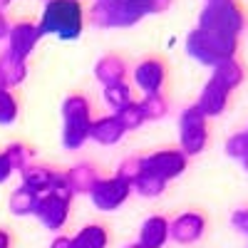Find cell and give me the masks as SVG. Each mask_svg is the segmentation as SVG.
I'll use <instances>...</instances> for the list:
<instances>
[{
  "label": "cell",
  "mask_w": 248,
  "mask_h": 248,
  "mask_svg": "<svg viewBox=\"0 0 248 248\" xmlns=\"http://www.w3.org/2000/svg\"><path fill=\"white\" fill-rule=\"evenodd\" d=\"M174 0H92L87 23L97 30H124L134 28L149 15H161Z\"/></svg>",
  "instance_id": "cell-1"
},
{
  "label": "cell",
  "mask_w": 248,
  "mask_h": 248,
  "mask_svg": "<svg viewBox=\"0 0 248 248\" xmlns=\"http://www.w3.org/2000/svg\"><path fill=\"white\" fill-rule=\"evenodd\" d=\"M87 25V10L82 8V0H52L43 5L37 20L40 35H55L62 43H75L82 37Z\"/></svg>",
  "instance_id": "cell-2"
},
{
  "label": "cell",
  "mask_w": 248,
  "mask_h": 248,
  "mask_svg": "<svg viewBox=\"0 0 248 248\" xmlns=\"http://www.w3.org/2000/svg\"><path fill=\"white\" fill-rule=\"evenodd\" d=\"M184 50L191 60H196L199 65L216 67V65H221V62L236 57L238 37L194 28V30H189V35H186V40H184Z\"/></svg>",
  "instance_id": "cell-3"
},
{
  "label": "cell",
  "mask_w": 248,
  "mask_h": 248,
  "mask_svg": "<svg viewBox=\"0 0 248 248\" xmlns=\"http://www.w3.org/2000/svg\"><path fill=\"white\" fill-rule=\"evenodd\" d=\"M62 132L60 141L62 149L67 152H79L90 141V129H92V105L85 94H67L62 99Z\"/></svg>",
  "instance_id": "cell-4"
},
{
  "label": "cell",
  "mask_w": 248,
  "mask_h": 248,
  "mask_svg": "<svg viewBox=\"0 0 248 248\" xmlns=\"http://www.w3.org/2000/svg\"><path fill=\"white\" fill-rule=\"evenodd\" d=\"M196 28L238 37L246 30V15L238 0H203Z\"/></svg>",
  "instance_id": "cell-5"
},
{
  "label": "cell",
  "mask_w": 248,
  "mask_h": 248,
  "mask_svg": "<svg viewBox=\"0 0 248 248\" xmlns=\"http://www.w3.org/2000/svg\"><path fill=\"white\" fill-rule=\"evenodd\" d=\"M209 147V119H206L196 105L184 107L179 114V149L186 156H199Z\"/></svg>",
  "instance_id": "cell-6"
},
{
  "label": "cell",
  "mask_w": 248,
  "mask_h": 248,
  "mask_svg": "<svg viewBox=\"0 0 248 248\" xmlns=\"http://www.w3.org/2000/svg\"><path fill=\"white\" fill-rule=\"evenodd\" d=\"M132 184H127L124 179H119L117 174L112 176H99V181L94 184V189L90 191V201L97 211L102 214H112L117 209H122L124 203L132 196Z\"/></svg>",
  "instance_id": "cell-7"
},
{
  "label": "cell",
  "mask_w": 248,
  "mask_h": 248,
  "mask_svg": "<svg viewBox=\"0 0 248 248\" xmlns=\"http://www.w3.org/2000/svg\"><path fill=\"white\" fill-rule=\"evenodd\" d=\"M189 169V156L181 149H159L141 156V171H147L161 181H174Z\"/></svg>",
  "instance_id": "cell-8"
},
{
  "label": "cell",
  "mask_w": 248,
  "mask_h": 248,
  "mask_svg": "<svg viewBox=\"0 0 248 248\" xmlns=\"http://www.w3.org/2000/svg\"><path fill=\"white\" fill-rule=\"evenodd\" d=\"M70 209H72V201L60 196L55 191H47L43 196H37V203H35V218L45 226L47 231H55L60 233L62 229L67 226L70 221Z\"/></svg>",
  "instance_id": "cell-9"
},
{
  "label": "cell",
  "mask_w": 248,
  "mask_h": 248,
  "mask_svg": "<svg viewBox=\"0 0 248 248\" xmlns=\"http://www.w3.org/2000/svg\"><path fill=\"white\" fill-rule=\"evenodd\" d=\"M206 233V216L199 211H184L169 221V241L179 246H191Z\"/></svg>",
  "instance_id": "cell-10"
},
{
  "label": "cell",
  "mask_w": 248,
  "mask_h": 248,
  "mask_svg": "<svg viewBox=\"0 0 248 248\" xmlns=\"http://www.w3.org/2000/svg\"><path fill=\"white\" fill-rule=\"evenodd\" d=\"M132 82L144 94H156V92L164 90V82H167V65H164L159 57L141 60L132 70Z\"/></svg>",
  "instance_id": "cell-11"
},
{
  "label": "cell",
  "mask_w": 248,
  "mask_h": 248,
  "mask_svg": "<svg viewBox=\"0 0 248 248\" xmlns=\"http://www.w3.org/2000/svg\"><path fill=\"white\" fill-rule=\"evenodd\" d=\"M40 40H43V35H40V30H37V23H32V20H20V23L10 25V32H8V40H5L8 43L5 50H10L20 60H28L35 52Z\"/></svg>",
  "instance_id": "cell-12"
},
{
  "label": "cell",
  "mask_w": 248,
  "mask_h": 248,
  "mask_svg": "<svg viewBox=\"0 0 248 248\" xmlns=\"http://www.w3.org/2000/svg\"><path fill=\"white\" fill-rule=\"evenodd\" d=\"M229 99H231V92L223 90L221 85H216L214 79H206V85L201 87L199 92V99L194 102V105L199 107V112L211 119V117H221L226 112V107H229Z\"/></svg>",
  "instance_id": "cell-13"
},
{
  "label": "cell",
  "mask_w": 248,
  "mask_h": 248,
  "mask_svg": "<svg viewBox=\"0 0 248 248\" xmlns=\"http://www.w3.org/2000/svg\"><path fill=\"white\" fill-rule=\"evenodd\" d=\"M137 243L141 248H164L169 243V218L167 216H147L139 226Z\"/></svg>",
  "instance_id": "cell-14"
},
{
  "label": "cell",
  "mask_w": 248,
  "mask_h": 248,
  "mask_svg": "<svg viewBox=\"0 0 248 248\" xmlns=\"http://www.w3.org/2000/svg\"><path fill=\"white\" fill-rule=\"evenodd\" d=\"M65 181L75 196H90L94 184L99 181V171L92 161H77L65 171Z\"/></svg>",
  "instance_id": "cell-15"
},
{
  "label": "cell",
  "mask_w": 248,
  "mask_h": 248,
  "mask_svg": "<svg viewBox=\"0 0 248 248\" xmlns=\"http://www.w3.org/2000/svg\"><path fill=\"white\" fill-rule=\"evenodd\" d=\"M124 137H127V129L119 124V119L114 114H105L92 119V129H90V139L99 147H114L119 144Z\"/></svg>",
  "instance_id": "cell-16"
},
{
  "label": "cell",
  "mask_w": 248,
  "mask_h": 248,
  "mask_svg": "<svg viewBox=\"0 0 248 248\" xmlns=\"http://www.w3.org/2000/svg\"><path fill=\"white\" fill-rule=\"evenodd\" d=\"M57 179H60V171H55L52 167H47V164H30L28 169L20 171V184H25L28 189H32L37 196L47 194L57 184Z\"/></svg>",
  "instance_id": "cell-17"
},
{
  "label": "cell",
  "mask_w": 248,
  "mask_h": 248,
  "mask_svg": "<svg viewBox=\"0 0 248 248\" xmlns=\"http://www.w3.org/2000/svg\"><path fill=\"white\" fill-rule=\"evenodd\" d=\"M28 79V60L15 57L10 50L0 52V87L15 90Z\"/></svg>",
  "instance_id": "cell-18"
},
{
  "label": "cell",
  "mask_w": 248,
  "mask_h": 248,
  "mask_svg": "<svg viewBox=\"0 0 248 248\" xmlns=\"http://www.w3.org/2000/svg\"><path fill=\"white\" fill-rule=\"evenodd\" d=\"M94 79L99 82L102 87H107V85H114V82H124L127 79V62H124L119 55H114V52H109V55H105V57H99L97 62H94Z\"/></svg>",
  "instance_id": "cell-19"
},
{
  "label": "cell",
  "mask_w": 248,
  "mask_h": 248,
  "mask_svg": "<svg viewBox=\"0 0 248 248\" xmlns=\"http://www.w3.org/2000/svg\"><path fill=\"white\" fill-rule=\"evenodd\" d=\"M243 77H246V70H243L241 62L233 57V60H226V62H221V65L211 67V77L209 79H214L216 85H221L223 90L233 92L243 82Z\"/></svg>",
  "instance_id": "cell-20"
},
{
  "label": "cell",
  "mask_w": 248,
  "mask_h": 248,
  "mask_svg": "<svg viewBox=\"0 0 248 248\" xmlns=\"http://www.w3.org/2000/svg\"><path fill=\"white\" fill-rule=\"evenodd\" d=\"M70 238H72V248H107L109 246V231L102 223L82 226Z\"/></svg>",
  "instance_id": "cell-21"
},
{
  "label": "cell",
  "mask_w": 248,
  "mask_h": 248,
  "mask_svg": "<svg viewBox=\"0 0 248 248\" xmlns=\"http://www.w3.org/2000/svg\"><path fill=\"white\" fill-rule=\"evenodd\" d=\"M35 203H37V194H35L32 189H28L25 184H17L15 189L10 191L8 209H10L13 216L25 218V216H32V214H35Z\"/></svg>",
  "instance_id": "cell-22"
},
{
  "label": "cell",
  "mask_w": 248,
  "mask_h": 248,
  "mask_svg": "<svg viewBox=\"0 0 248 248\" xmlns=\"http://www.w3.org/2000/svg\"><path fill=\"white\" fill-rule=\"evenodd\" d=\"M102 99L107 102V107H109L112 112H117L119 107L134 102V99H132V85L124 79V82H114V85L102 87Z\"/></svg>",
  "instance_id": "cell-23"
},
{
  "label": "cell",
  "mask_w": 248,
  "mask_h": 248,
  "mask_svg": "<svg viewBox=\"0 0 248 248\" xmlns=\"http://www.w3.org/2000/svg\"><path fill=\"white\" fill-rule=\"evenodd\" d=\"M139 107H141V114L147 122H159L169 114V102L167 97H164L161 92L156 94H144L141 102H139Z\"/></svg>",
  "instance_id": "cell-24"
},
{
  "label": "cell",
  "mask_w": 248,
  "mask_h": 248,
  "mask_svg": "<svg viewBox=\"0 0 248 248\" xmlns=\"http://www.w3.org/2000/svg\"><path fill=\"white\" fill-rule=\"evenodd\" d=\"M132 191L139 194L141 199H156V196H161L164 191H167V181H161V179H156V176H152L147 171H141L137 176V181L132 184Z\"/></svg>",
  "instance_id": "cell-25"
},
{
  "label": "cell",
  "mask_w": 248,
  "mask_h": 248,
  "mask_svg": "<svg viewBox=\"0 0 248 248\" xmlns=\"http://www.w3.org/2000/svg\"><path fill=\"white\" fill-rule=\"evenodd\" d=\"M3 152H5V156L10 161V167L15 169V174H20L23 169H28L32 164V149L28 147V144H23V141H10Z\"/></svg>",
  "instance_id": "cell-26"
},
{
  "label": "cell",
  "mask_w": 248,
  "mask_h": 248,
  "mask_svg": "<svg viewBox=\"0 0 248 248\" xmlns=\"http://www.w3.org/2000/svg\"><path fill=\"white\" fill-rule=\"evenodd\" d=\"M117 119H119V124L127 132H134V129H139L144 122V114H141V107H139V102H129V105H124V107H119L117 112H112Z\"/></svg>",
  "instance_id": "cell-27"
},
{
  "label": "cell",
  "mask_w": 248,
  "mask_h": 248,
  "mask_svg": "<svg viewBox=\"0 0 248 248\" xmlns=\"http://www.w3.org/2000/svg\"><path fill=\"white\" fill-rule=\"evenodd\" d=\"M20 114V105L17 97L13 94V90L0 87V127H10Z\"/></svg>",
  "instance_id": "cell-28"
},
{
  "label": "cell",
  "mask_w": 248,
  "mask_h": 248,
  "mask_svg": "<svg viewBox=\"0 0 248 248\" xmlns=\"http://www.w3.org/2000/svg\"><path fill=\"white\" fill-rule=\"evenodd\" d=\"M223 149H226V154H229L231 159L243 161V159L248 156V134H246V132H236V134H231L229 139H226Z\"/></svg>",
  "instance_id": "cell-29"
},
{
  "label": "cell",
  "mask_w": 248,
  "mask_h": 248,
  "mask_svg": "<svg viewBox=\"0 0 248 248\" xmlns=\"http://www.w3.org/2000/svg\"><path fill=\"white\" fill-rule=\"evenodd\" d=\"M114 174H117L119 179H124L127 184H134L137 176L141 174V156H129V159H124L119 167H117Z\"/></svg>",
  "instance_id": "cell-30"
},
{
  "label": "cell",
  "mask_w": 248,
  "mask_h": 248,
  "mask_svg": "<svg viewBox=\"0 0 248 248\" xmlns=\"http://www.w3.org/2000/svg\"><path fill=\"white\" fill-rule=\"evenodd\" d=\"M231 226H233V231L248 238V209H236L231 214Z\"/></svg>",
  "instance_id": "cell-31"
},
{
  "label": "cell",
  "mask_w": 248,
  "mask_h": 248,
  "mask_svg": "<svg viewBox=\"0 0 248 248\" xmlns=\"http://www.w3.org/2000/svg\"><path fill=\"white\" fill-rule=\"evenodd\" d=\"M13 174H15V169L10 167L5 152H0V184H8V181L13 179Z\"/></svg>",
  "instance_id": "cell-32"
},
{
  "label": "cell",
  "mask_w": 248,
  "mask_h": 248,
  "mask_svg": "<svg viewBox=\"0 0 248 248\" xmlns=\"http://www.w3.org/2000/svg\"><path fill=\"white\" fill-rule=\"evenodd\" d=\"M50 248H72V238L65 236V233H57L50 243Z\"/></svg>",
  "instance_id": "cell-33"
},
{
  "label": "cell",
  "mask_w": 248,
  "mask_h": 248,
  "mask_svg": "<svg viewBox=\"0 0 248 248\" xmlns=\"http://www.w3.org/2000/svg\"><path fill=\"white\" fill-rule=\"evenodd\" d=\"M10 20H8V15L5 13H0V43H3V40H8V32H10Z\"/></svg>",
  "instance_id": "cell-34"
},
{
  "label": "cell",
  "mask_w": 248,
  "mask_h": 248,
  "mask_svg": "<svg viewBox=\"0 0 248 248\" xmlns=\"http://www.w3.org/2000/svg\"><path fill=\"white\" fill-rule=\"evenodd\" d=\"M10 243H13L10 233H8L5 229H0V248H10Z\"/></svg>",
  "instance_id": "cell-35"
},
{
  "label": "cell",
  "mask_w": 248,
  "mask_h": 248,
  "mask_svg": "<svg viewBox=\"0 0 248 248\" xmlns=\"http://www.w3.org/2000/svg\"><path fill=\"white\" fill-rule=\"evenodd\" d=\"M10 3H13V0H0V13H5L10 8Z\"/></svg>",
  "instance_id": "cell-36"
},
{
  "label": "cell",
  "mask_w": 248,
  "mask_h": 248,
  "mask_svg": "<svg viewBox=\"0 0 248 248\" xmlns=\"http://www.w3.org/2000/svg\"><path fill=\"white\" fill-rule=\"evenodd\" d=\"M241 164H243V171H246V174H248V156H246V159H243V161H241Z\"/></svg>",
  "instance_id": "cell-37"
},
{
  "label": "cell",
  "mask_w": 248,
  "mask_h": 248,
  "mask_svg": "<svg viewBox=\"0 0 248 248\" xmlns=\"http://www.w3.org/2000/svg\"><path fill=\"white\" fill-rule=\"evenodd\" d=\"M124 248H141L139 243H129V246H124Z\"/></svg>",
  "instance_id": "cell-38"
},
{
  "label": "cell",
  "mask_w": 248,
  "mask_h": 248,
  "mask_svg": "<svg viewBox=\"0 0 248 248\" xmlns=\"http://www.w3.org/2000/svg\"><path fill=\"white\" fill-rule=\"evenodd\" d=\"M40 3H43V5H45V3H52V0H40Z\"/></svg>",
  "instance_id": "cell-39"
},
{
  "label": "cell",
  "mask_w": 248,
  "mask_h": 248,
  "mask_svg": "<svg viewBox=\"0 0 248 248\" xmlns=\"http://www.w3.org/2000/svg\"><path fill=\"white\" fill-rule=\"evenodd\" d=\"M246 134H248V129H246Z\"/></svg>",
  "instance_id": "cell-40"
}]
</instances>
